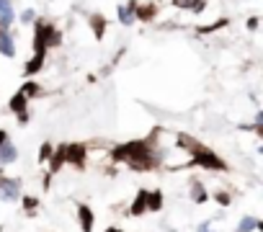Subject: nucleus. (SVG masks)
Returning <instances> with one entry per match:
<instances>
[{"instance_id":"nucleus-1","label":"nucleus","mask_w":263,"mask_h":232,"mask_svg":"<svg viewBox=\"0 0 263 232\" xmlns=\"http://www.w3.org/2000/svg\"><path fill=\"white\" fill-rule=\"evenodd\" d=\"M160 129H155L150 137H142V139H132V142H124L119 147H114L108 152L111 163H127L132 170H155L160 165V158L155 152V139H158Z\"/></svg>"},{"instance_id":"nucleus-2","label":"nucleus","mask_w":263,"mask_h":232,"mask_svg":"<svg viewBox=\"0 0 263 232\" xmlns=\"http://www.w3.org/2000/svg\"><path fill=\"white\" fill-rule=\"evenodd\" d=\"M176 145L191 152V163L189 165H201V168H207V170H222V173L227 170V163L220 158V155L212 152L207 145H201L199 139H194L191 134H178L176 137Z\"/></svg>"},{"instance_id":"nucleus-3","label":"nucleus","mask_w":263,"mask_h":232,"mask_svg":"<svg viewBox=\"0 0 263 232\" xmlns=\"http://www.w3.org/2000/svg\"><path fill=\"white\" fill-rule=\"evenodd\" d=\"M65 163H70L77 170H85V165H88V145L85 142H70L65 147Z\"/></svg>"},{"instance_id":"nucleus-4","label":"nucleus","mask_w":263,"mask_h":232,"mask_svg":"<svg viewBox=\"0 0 263 232\" xmlns=\"http://www.w3.org/2000/svg\"><path fill=\"white\" fill-rule=\"evenodd\" d=\"M34 28L41 34V39H44V44H46V49H52V46H59L62 44V34H59V28L57 26H52L49 21H36L34 23Z\"/></svg>"},{"instance_id":"nucleus-5","label":"nucleus","mask_w":263,"mask_h":232,"mask_svg":"<svg viewBox=\"0 0 263 232\" xmlns=\"http://www.w3.org/2000/svg\"><path fill=\"white\" fill-rule=\"evenodd\" d=\"M18 191H21V178L0 176V199L3 201H18Z\"/></svg>"},{"instance_id":"nucleus-6","label":"nucleus","mask_w":263,"mask_h":232,"mask_svg":"<svg viewBox=\"0 0 263 232\" xmlns=\"http://www.w3.org/2000/svg\"><path fill=\"white\" fill-rule=\"evenodd\" d=\"M77 222H80L83 232H93V227H96V214L88 204H77Z\"/></svg>"},{"instance_id":"nucleus-7","label":"nucleus","mask_w":263,"mask_h":232,"mask_svg":"<svg viewBox=\"0 0 263 232\" xmlns=\"http://www.w3.org/2000/svg\"><path fill=\"white\" fill-rule=\"evenodd\" d=\"M160 10H158V5L155 3H137V8H134V21H142V23H150V21H155V15H158Z\"/></svg>"},{"instance_id":"nucleus-8","label":"nucleus","mask_w":263,"mask_h":232,"mask_svg":"<svg viewBox=\"0 0 263 232\" xmlns=\"http://www.w3.org/2000/svg\"><path fill=\"white\" fill-rule=\"evenodd\" d=\"M65 142H62V145H57L54 150H52V158L49 160H46V163H49V173L54 176V173H59V170H62V165H65Z\"/></svg>"},{"instance_id":"nucleus-9","label":"nucleus","mask_w":263,"mask_h":232,"mask_svg":"<svg viewBox=\"0 0 263 232\" xmlns=\"http://www.w3.org/2000/svg\"><path fill=\"white\" fill-rule=\"evenodd\" d=\"M147 194H150L147 189H139V191H137L132 207H129V214H132V217H142V214L147 212Z\"/></svg>"},{"instance_id":"nucleus-10","label":"nucleus","mask_w":263,"mask_h":232,"mask_svg":"<svg viewBox=\"0 0 263 232\" xmlns=\"http://www.w3.org/2000/svg\"><path fill=\"white\" fill-rule=\"evenodd\" d=\"M88 23H90V28H93V36H96L98 41L103 39V34H106V18L101 13H90V18H88Z\"/></svg>"},{"instance_id":"nucleus-11","label":"nucleus","mask_w":263,"mask_h":232,"mask_svg":"<svg viewBox=\"0 0 263 232\" xmlns=\"http://www.w3.org/2000/svg\"><path fill=\"white\" fill-rule=\"evenodd\" d=\"M26 106H28V101L23 98V93H21V90H18V93H15V96H10V101H8V108H10V111H13V114H18V116L28 111V108H26Z\"/></svg>"},{"instance_id":"nucleus-12","label":"nucleus","mask_w":263,"mask_h":232,"mask_svg":"<svg viewBox=\"0 0 263 232\" xmlns=\"http://www.w3.org/2000/svg\"><path fill=\"white\" fill-rule=\"evenodd\" d=\"M13 23V8H10V0H0V28H8Z\"/></svg>"},{"instance_id":"nucleus-13","label":"nucleus","mask_w":263,"mask_h":232,"mask_svg":"<svg viewBox=\"0 0 263 232\" xmlns=\"http://www.w3.org/2000/svg\"><path fill=\"white\" fill-rule=\"evenodd\" d=\"M18 160V150H15L10 142H5L3 147H0V165H10Z\"/></svg>"},{"instance_id":"nucleus-14","label":"nucleus","mask_w":263,"mask_h":232,"mask_svg":"<svg viewBox=\"0 0 263 232\" xmlns=\"http://www.w3.org/2000/svg\"><path fill=\"white\" fill-rule=\"evenodd\" d=\"M191 199H194V204H207V201H209L207 189H204V186H201L196 178L191 181Z\"/></svg>"},{"instance_id":"nucleus-15","label":"nucleus","mask_w":263,"mask_h":232,"mask_svg":"<svg viewBox=\"0 0 263 232\" xmlns=\"http://www.w3.org/2000/svg\"><path fill=\"white\" fill-rule=\"evenodd\" d=\"M0 54H3V57H15L13 34H10V31H3V34H0Z\"/></svg>"},{"instance_id":"nucleus-16","label":"nucleus","mask_w":263,"mask_h":232,"mask_svg":"<svg viewBox=\"0 0 263 232\" xmlns=\"http://www.w3.org/2000/svg\"><path fill=\"white\" fill-rule=\"evenodd\" d=\"M163 191L160 189H155V191H150L147 194V212H160L163 209Z\"/></svg>"},{"instance_id":"nucleus-17","label":"nucleus","mask_w":263,"mask_h":232,"mask_svg":"<svg viewBox=\"0 0 263 232\" xmlns=\"http://www.w3.org/2000/svg\"><path fill=\"white\" fill-rule=\"evenodd\" d=\"M21 204H23V209H26V217H28V220H34V217H36V209H39V199L31 196V194H26V196H21Z\"/></svg>"},{"instance_id":"nucleus-18","label":"nucleus","mask_w":263,"mask_h":232,"mask_svg":"<svg viewBox=\"0 0 263 232\" xmlns=\"http://www.w3.org/2000/svg\"><path fill=\"white\" fill-rule=\"evenodd\" d=\"M21 93H23V98H26V101H31V98L41 96V85H39L36 80H26V83L21 85Z\"/></svg>"},{"instance_id":"nucleus-19","label":"nucleus","mask_w":263,"mask_h":232,"mask_svg":"<svg viewBox=\"0 0 263 232\" xmlns=\"http://www.w3.org/2000/svg\"><path fill=\"white\" fill-rule=\"evenodd\" d=\"M261 220H256V217H243V220L238 222V230L235 232H253V230H261Z\"/></svg>"},{"instance_id":"nucleus-20","label":"nucleus","mask_w":263,"mask_h":232,"mask_svg":"<svg viewBox=\"0 0 263 232\" xmlns=\"http://www.w3.org/2000/svg\"><path fill=\"white\" fill-rule=\"evenodd\" d=\"M41 67H44V57H31V59L26 62V67H23V75H26V77H34Z\"/></svg>"},{"instance_id":"nucleus-21","label":"nucleus","mask_w":263,"mask_h":232,"mask_svg":"<svg viewBox=\"0 0 263 232\" xmlns=\"http://www.w3.org/2000/svg\"><path fill=\"white\" fill-rule=\"evenodd\" d=\"M227 26V18H217V21H212L209 26H199V34H212V31H220V28H225Z\"/></svg>"},{"instance_id":"nucleus-22","label":"nucleus","mask_w":263,"mask_h":232,"mask_svg":"<svg viewBox=\"0 0 263 232\" xmlns=\"http://www.w3.org/2000/svg\"><path fill=\"white\" fill-rule=\"evenodd\" d=\"M52 150H54L52 142H44V145L39 147V158H36V160H39V163H46V160L52 158Z\"/></svg>"},{"instance_id":"nucleus-23","label":"nucleus","mask_w":263,"mask_h":232,"mask_svg":"<svg viewBox=\"0 0 263 232\" xmlns=\"http://www.w3.org/2000/svg\"><path fill=\"white\" fill-rule=\"evenodd\" d=\"M214 201H217V204H220V207H230L232 204V196H230V191H214Z\"/></svg>"},{"instance_id":"nucleus-24","label":"nucleus","mask_w":263,"mask_h":232,"mask_svg":"<svg viewBox=\"0 0 263 232\" xmlns=\"http://www.w3.org/2000/svg\"><path fill=\"white\" fill-rule=\"evenodd\" d=\"M34 18H36V10H31V8L21 13V21H23V23H31V21H34Z\"/></svg>"},{"instance_id":"nucleus-25","label":"nucleus","mask_w":263,"mask_h":232,"mask_svg":"<svg viewBox=\"0 0 263 232\" xmlns=\"http://www.w3.org/2000/svg\"><path fill=\"white\" fill-rule=\"evenodd\" d=\"M204 8H207V0H194L191 13H204Z\"/></svg>"},{"instance_id":"nucleus-26","label":"nucleus","mask_w":263,"mask_h":232,"mask_svg":"<svg viewBox=\"0 0 263 232\" xmlns=\"http://www.w3.org/2000/svg\"><path fill=\"white\" fill-rule=\"evenodd\" d=\"M258 23H261L258 15H251V18H248V31H258Z\"/></svg>"},{"instance_id":"nucleus-27","label":"nucleus","mask_w":263,"mask_h":232,"mask_svg":"<svg viewBox=\"0 0 263 232\" xmlns=\"http://www.w3.org/2000/svg\"><path fill=\"white\" fill-rule=\"evenodd\" d=\"M173 5H176V8H191L194 0H173Z\"/></svg>"},{"instance_id":"nucleus-28","label":"nucleus","mask_w":263,"mask_h":232,"mask_svg":"<svg viewBox=\"0 0 263 232\" xmlns=\"http://www.w3.org/2000/svg\"><path fill=\"white\" fill-rule=\"evenodd\" d=\"M44 189H46V191L52 189V173H46V176H44Z\"/></svg>"},{"instance_id":"nucleus-29","label":"nucleus","mask_w":263,"mask_h":232,"mask_svg":"<svg viewBox=\"0 0 263 232\" xmlns=\"http://www.w3.org/2000/svg\"><path fill=\"white\" fill-rule=\"evenodd\" d=\"M5 142H8V132H5V129H0V147H3Z\"/></svg>"},{"instance_id":"nucleus-30","label":"nucleus","mask_w":263,"mask_h":232,"mask_svg":"<svg viewBox=\"0 0 263 232\" xmlns=\"http://www.w3.org/2000/svg\"><path fill=\"white\" fill-rule=\"evenodd\" d=\"M18 124H28V111H26V114H21V116H18Z\"/></svg>"},{"instance_id":"nucleus-31","label":"nucleus","mask_w":263,"mask_h":232,"mask_svg":"<svg viewBox=\"0 0 263 232\" xmlns=\"http://www.w3.org/2000/svg\"><path fill=\"white\" fill-rule=\"evenodd\" d=\"M106 232H124L121 227H106Z\"/></svg>"},{"instance_id":"nucleus-32","label":"nucleus","mask_w":263,"mask_h":232,"mask_svg":"<svg viewBox=\"0 0 263 232\" xmlns=\"http://www.w3.org/2000/svg\"><path fill=\"white\" fill-rule=\"evenodd\" d=\"M0 34H3V28H0Z\"/></svg>"},{"instance_id":"nucleus-33","label":"nucleus","mask_w":263,"mask_h":232,"mask_svg":"<svg viewBox=\"0 0 263 232\" xmlns=\"http://www.w3.org/2000/svg\"><path fill=\"white\" fill-rule=\"evenodd\" d=\"M0 232H3V227H0Z\"/></svg>"}]
</instances>
